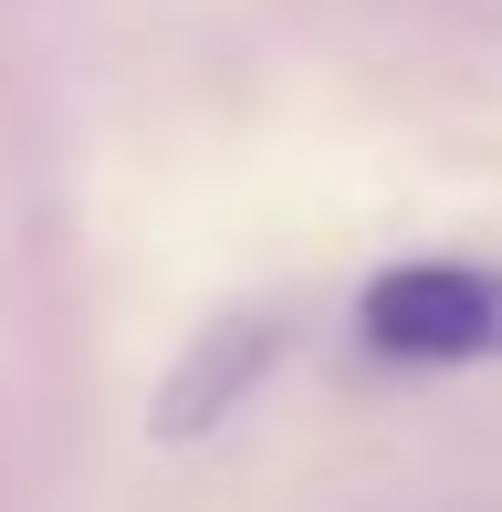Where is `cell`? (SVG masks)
I'll return each mask as SVG.
<instances>
[{
  "instance_id": "6da1fadb",
  "label": "cell",
  "mask_w": 502,
  "mask_h": 512,
  "mask_svg": "<svg viewBox=\"0 0 502 512\" xmlns=\"http://www.w3.org/2000/svg\"><path fill=\"white\" fill-rule=\"evenodd\" d=\"M367 335L408 366H461L502 345V272H461V262H408L367 283Z\"/></svg>"
},
{
  "instance_id": "7a4b0ae2",
  "label": "cell",
  "mask_w": 502,
  "mask_h": 512,
  "mask_svg": "<svg viewBox=\"0 0 502 512\" xmlns=\"http://www.w3.org/2000/svg\"><path fill=\"white\" fill-rule=\"evenodd\" d=\"M262 356H272V324H241V335H210V345H199V377H178V387H168V429H178V439H189V429H210L220 387L241 398Z\"/></svg>"
}]
</instances>
